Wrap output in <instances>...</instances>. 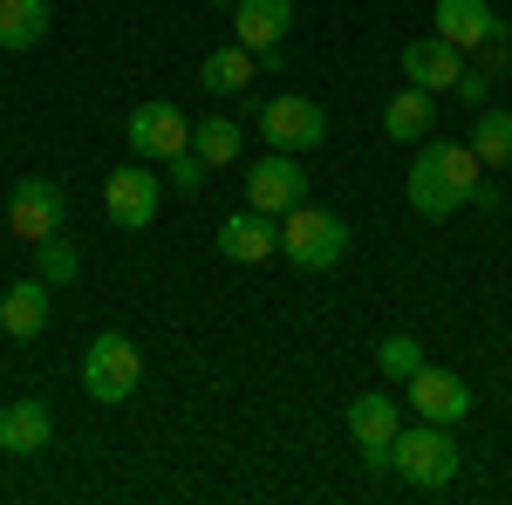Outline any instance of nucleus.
<instances>
[{"instance_id": "nucleus-13", "label": "nucleus", "mask_w": 512, "mask_h": 505, "mask_svg": "<svg viewBox=\"0 0 512 505\" xmlns=\"http://www.w3.org/2000/svg\"><path fill=\"white\" fill-rule=\"evenodd\" d=\"M219 253H226V260H239V267H260V260H274V253H280L274 212H260V205L233 212V219L219 226Z\"/></svg>"}, {"instance_id": "nucleus-11", "label": "nucleus", "mask_w": 512, "mask_h": 505, "mask_svg": "<svg viewBox=\"0 0 512 505\" xmlns=\"http://www.w3.org/2000/svg\"><path fill=\"white\" fill-rule=\"evenodd\" d=\"M192 151V123L185 110H171V103H137L130 110V157H178Z\"/></svg>"}, {"instance_id": "nucleus-14", "label": "nucleus", "mask_w": 512, "mask_h": 505, "mask_svg": "<svg viewBox=\"0 0 512 505\" xmlns=\"http://www.w3.org/2000/svg\"><path fill=\"white\" fill-rule=\"evenodd\" d=\"M294 28V0H239L233 7V41L253 55H274Z\"/></svg>"}, {"instance_id": "nucleus-23", "label": "nucleus", "mask_w": 512, "mask_h": 505, "mask_svg": "<svg viewBox=\"0 0 512 505\" xmlns=\"http://www.w3.org/2000/svg\"><path fill=\"white\" fill-rule=\"evenodd\" d=\"M76 267H82V253H76V246H69L62 233L35 239V273L48 280V287H69V280H76Z\"/></svg>"}, {"instance_id": "nucleus-15", "label": "nucleus", "mask_w": 512, "mask_h": 505, "mask_svg": "<svg viewBox=\"0 0 512 505\" xmlns=\"http://www.w3.org/2000/svg\"><path fill=\"white\" fill-rule=\"evenodd\" d=\"M48 437H55V417L41 396H21L0 410V451L7 458H35V451H48Z\"/></svg>"}, {"instance_id": "nucleus-16", "label": "nucleus", "mask_w": 512, "mask_h": 505, "mask_svg": "<svg viewBox=\"0 0 512 505\" xmlns=\"http://www.w3.org/2000/svg\"><path fill=\"white\" fill-rule=\"evenodd\" d=\"M437 35L451 48H485V41H506V21L485 0H437Z\"/></svg>"}, {"instance_id": "nucleus-12", "label": "nucleus", "mask_w": 512, "mask_h": 505, "mask_svg": "<svg viewBox=\"0 0 512 505\" xmlns=\"http://www.w3.org/2000/svg\"><path fill=\"white\" fill-rule=\"evenodd\" d=\"M403 76L417 82V89H458V76H465V48H451L444 35H417L403 41Z\"/></svg>"}, {"instance_id": "nucleus-20", "label": "nucleus", "mask_w": 512, "mask_h": 505, "mask_svg": "<svg viewBox=\"0 0 512 505\" xmlns=\"http://www.w3.org/2000/svg\"><path fill=\"white\" fill-rule=\"evenodd\" d=\"M198 82H205V89H212V96H239V89H246V82H253V48H212V55H205V69H198Z\"/></svg>"}, {"instance_id": "nucleus-1", "label": "nucleus", "mask_w": 512, "mask_h": 505, "mask_svg": "<svg viewBox=\"0 0 512 505\" xmlns=\"http://www.w3.org/2000/svg\"><path fill=\"white\" fill-rule=\"evenodd\" d=\"M280 253L294 260L301 273H328L342 267V253H349V219L342 212H328V205H294V212H280Z\"/></svg>"}, {"instance_id": "nucleus-8", "label": "nucleus", "mask_w": 512, "mask_h": 505, "mask_svg": "<svg viewBox=\"0 0 512 505\" xmlns=\"http://www.w3.org/2000/svg\"><path fill=\"white\" fill-rule=\"evenodd\" d=\"M62 212H69V198H62V185L55 178H21L14 192H7V226H14V239H48L62 233Z\"/></svg>"}, {"instance_id": "nucleus-3", "label": "nucleus", "mask_w": 512, "mask_h": 505, "mask_svg": "<svg viewBox=\"0 0 512 505\" xmlns=\"http://www.w3.org/2000/svg\"><path fill=\"white\" fill-rule=\"evenodd\" d=\"M137 383H144V355H137L130 335L110 328V335H96V342L82 349V389H89L96 403H130Z\"/></svg>"}, {"instance_id": "nucleus-21", "label": "nucleus", "mask_w": 512, "mask_h": 505, "mask_svg": "<svg viewBox=\"0 0 512 505\" xmlns=\"http://www.w3.org/2000/svg\"><path fill=\"white\" fill-rule=\"evenodd\" d=\"M192 151L219 171V164H239V123L233 117H198L192 123Z\"/></svg>"}, {"instance_id": "nucleus-24", "label": "nucleus", "mask_w": 512, "mask_h": 505, "mask_svg": "<svg viewBox=\"0 0 512 505\" xmlns=\"http://www.w3.org/2000/svg\"><path fill=\"white\" fill-rule=\"evenodd\" d=\"M376 369H383L390 383H410V376L424 369V342H417V335H390V342L376 349Z\"/></svg>"}, {"instance_id": "nucleus-10", "label": "nucleus", "mask_w": 512, "mask_h": 505, "mask_svg": "<svg viewBox=\"0 0 512 505\" xmlns=\"http://www.w3.org/2000/svg\"><path fill=\"white\" fill-rule=\"evenodd\" d=\"M403 389H410V410H417L424 424L451 430V424H465V417H472V389H465V376H451V369H431V362H424Z\"/></svg>"}, {"instance_id": "nucleus-18", "label": "nucleus", "mask_w": 512, "mask_h": 505, "mask_svg": "<svg viewBox=\"0 0 512 505\" xmlns=\"http://www.w3.org/2000/svg\"><path fill=\"white\" fill-rule=\"evenodd\" d=\"M0 328L14 335V342H35L41 328H48V280H14L7 294H0Z\"/></svg>"}, {"instance_id": "nucleus-5", "label": "nucleus", "mask_w": 512, "mask_h": 505, "mask_svg": "<svg viewBox=\"0 0 512 505\" xmlns=\"http://www.w3.org/2000/svg\"><path fill=\"white\" fill-rule=\"evenodd\" d=\"M158 198H164V178L144 171V164H117V171L103 178V212H110L117 233H144V226L158 219Z\"/></svg>"}, {"instance_id": "nucleus-26", "label": "nucleus", "mask_w": 512, "mask_h": 505, "mask_svg": "<svg viewBox=\"0 0 512 505\" xmlns=\"http://www.w3.org/2000/svg\"><path fill=\"white\" fill-rule=\"evenodd\" d=\"M492 76H499L492 62H478V69H465V76H458V96H465L472 110H485V96H492Z\"/></svg>"}, {"instance_id": "nucleus-25", "label": "nucleus", "mask_w": 512, "mask_h": 505, "mask_svg": "<svg viewBox=\"0 0 512 505\" xmlns=\"http://www.w3.org/2000/svg\"><path fill=\"white\" fill-rule=\"evenodd\" d=\"M164 164H171V178H164V185H178L185 198L205 192V171H212V164H205L198 151H178V157H164Z\"/></svg>"}, {"instance_id": "nucleus-4", "label": "nucleus", "mask_w": 512, "mask_h": 505, "mask_svg": "<svg viewBox=\"0 0 512 505\" xmlns=\"http://www.w3.org/2000/svg\"><path fill=\"white\" fill-rule=\"evenodd\" d=\"M260 137H267V151H321L328 144V110H321L315 96H267L260 103Z\"/></svg>"}, {"instance_id": "nucleus-6", "label": "nucleus", "mask_w": 512, "mask_h": 505, "mask_svg": "<svg viewBox=\"0 0 512 505\" xmlns=\"http://www.w3.org/2000/svg\"><path fill=\"white\" fill-rule=\"evenodd\" d=\"M396 430H403V403H396V396H383V389L349 396V437H355V451H362V465H369V471H390Z\"/></svg>"}, {"instance_id": "nucleus-17", "label": "nucleus", "mask_w": 512, "mask_h": 505, "mask_svg": "<svg viewBox=\"0 0 512 505\" xmlns=\"http://www.w3.org/2000/svg\"><path fill=\"white\" fill-rule=\"evenodd\" d=\"M431 130H437V96L417 89V82H403L390 103H383V137L390 144H424Z\"/></svg>"}, {"instance_id": "nucleus-22", "label": "nucleus", "mask_w": 512, "mask_h": 505, "mask_svg": "<svg viewBox=\"0 0 512 505\" xmlns=\"http://www.w3.org/2000/svg\"><path fill=\"white\" fill-rule=\"evenodd\" d=\"M465 144L478 151V164H512V110H478Z\"/></svg>"}, {"instance_id": "nucleus-2", "label": "nucleus", "mask_w": 512, "mask_h": 505, "mask_svg": "<svg viewBox=\"0 0 512 505\" xmlns=\"http://www.w3.org/2000/svg\"><path fill=\"white\" fill-rule=\"evenodd\" d=\"M390 465L403 471V485H417V492H444V485L458 478V437H451L444 424L396 430V444H390Z\"/></svg>"}, {"instance_id": "nucleus-7", "label": "nucleus", "mask_w": 512, "mask_h": 505, "mask_svg": "<svg viewBox=\"0 0 512 505\" xmlns=\"http://www.w3.org/2000/svg\"><path fill=\"white\" fill-rule=\"evenodd\" d=\"M308 198V171H301V157L294 151H267L246 164V205H260V212H294Z\"/></svg>"}, {"instance_id": "nucleus-19", "label": "nucleus", "mask_w": 512, "mask_h": 505, "mask_svg": "<svg viewBox=\"0 0 512 505\" xmlns=\"http://www.w3.org/2000/svg\"><path fill=\"white\" fill-rule=\"evenodd\" d=\"M55 28V0H0V48H41Z\"/></svg>"}, {"instance_id": "nucleus-9", "label": "nucleus", "mask_w": 512, "mask_h": 505, "mask_svg": "<svg viewBox=\"0 0 512 505\" xmlns=\"http://www.w3.org/2000/svg\"><path fill=\"white\" fill-rule=\"evenodd\" d=\"M403 198H410V212H424V219H451L458 205H472V192H465V185L437 164L431 144L410 157V171H403Z\"/></svg>"}]
</instances>
